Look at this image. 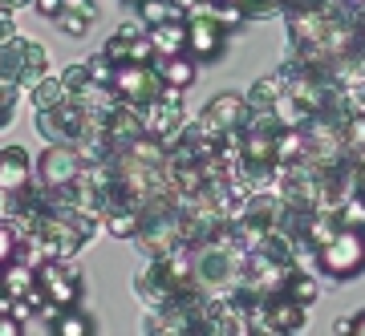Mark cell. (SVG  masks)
<instances>
[{"label":"cell","instance_id":"25","mask_svg":"<svg viewBox=\"0 0 365 336\" xmlns=\"http://www.w3.org/2000/svg\"><path fill=\"white\" fill-rule=\"evenodd\" d=\"M33 9H37L45 21H53L57 13H66V0H33Z\"/></svg>","mask_w":365,"mask_h":336},{"label":"cell","instance_id":"29","mask_svg":"<svg viewBox=\"0 0 365 336\" xmlns=\"http://www.w3.org/2000/svg\"><path fill=\"white\" fill-rule=\"evenodd\" d=\"M21 4H29V0H0V9H21Z\"/></svg>","mask_w":365,"mask_h":336},{"label":"cell","instance_id":"22","mask_svg":"<svg viewBox=\"0 0 365 336\" xmlns=\"http://www.w3.org/2000/svg\"><path fill=\"white\" fill-rule=\"evenodd\" d=\"M53 25L61 28L66 37H86L93 21H90V16H81V13H69V9H66V13H57V16H53Z\"/></svg>","mask_w":365,"mask_h":336},{"label":"cell","instance_id":"1","mask_svg":"<svg viewBox=\"0 0 365 336\" xmlns=\"http://www.w3.org/2000/svg\"><path fill=\"white\" fill-rule=\"evenodd\" d=\"M317 268L333 280H353L365 272V231L361 227H345L341 223L337 235L329 243L317 247Z\"/></svg>","mask_w":365,"mask_h":336},{"label":"cell","instance_id":"12","mask_svg":"<svg viewBox=\"0 0 365 336\" xmlns=\"http://www.w3.org/2000/svg\"><path fill=\"white\" fill-rule=\"evenodd\" d=\"M155 69L158 78L167 81V85H179V90H191L199 78V61L191 53H167V57H155Z\"/></svg>","mask_w":365,"mask_h":336},{"label":"cell","instance_id":"16","mask_svg":"<svg viewBox=\"0 0 365 336\" xmlns=\"http://www.w3.org/2000/svg\"><path fill=\"white\" fill-rule=\"evenodd\" d=\"M93 328H98V324H93L81 308H61L49 324V332H57V336H90Z\"/></svg>","mask_w":365,"mask_h":336},{"label":"cell","instance_id":"4","mask_svg":"<svg viewBox=\"0 0 365 336\" xmlns=\"http://www.w3.org/2000/svg\"><path fill=\"white\" fill-rule=\"evenodd\" d=\"M37 284L41 292L57 304V308H81V296H86V284H81V275L73 272V263L69 259H45L37 268Z\"/></svg>","mask_w":365,"mask_h":336},{"label":"cell","instance_id":"3","mask_svg":"<svg viewBox=\"0 0 365 336\" xmlns=\"http://www.w3.org/2000/svg\"><path fill=\"white\" fill-rule=\"evenodd\" d=\"M90 126H93L90 105L69 102V98L61 105H53V110H41V117H37L41 138L45 142H66V146H78L90 134Z\"/></svg>","mask_w":365,"mask_h":336},{"label":"cell","instance_id":"13","mask_svg":"<svg viewBox=\"0 0 365 336\" xmlns=\"http://www.w3.org/2000/svg\"><path fill=\"white\" fill-rule=\"evenodd\" d=\"M102 227L114 235V239H134L138 227H143V211L134 207V203H126V199H114L102 215Z\"/></svg>","mask_w":365,"mask_h":336},{"label":"cell","instance_id":"30","mask_svg":"<svg viewBox=\"0 0 365 336\" xmlns=\"http://www.w3.org/2000/svg\"><path fill=\"white\" fill-rule=\"evenodd\" d=\"M126 4H143V0H126Z\"/></svg>","mask_w":365,"mask_h":336},{"label":"cell","instance_id":"19","mask_svg":"<svg viewBox=\"0 0 365 336\" xmlns=\"http://www.w3.org/2000/svg\"><path fill=\"white\" fill-rule=\"evenodd\" d=\"M138 9V21H143L146 28L150 25H163V21H175V16H182L179 9H175V0H143V4H134Z\"/></svg>","mask_w":365,"mask_h":336},{"label":"cell","instance_id":"20","mask_svg":"<svg viewBox=\"0 0 365 336\" xmlns=\"http://www.w3.org/2000/svg\"><path fill=\"white\" fill-rule=\"evenodd\" d=\"M284 292L292 300H300V304H304V308H309V304H313L317 296H321V288H317V280L309 272H297V268H292V272H288V284H284Z\"/></svg>","mask_w":365,"mask_h":336},{"label":"cell","instance_id":"24","mask_svg":"<svg viewBox=\"0 0 365 336\" xmlns=\"http://www.w3.org/2000/svg\"><path fill=\"white\" fill-rule=\"evenodd\" d=\"M86 69H90L93 85H106V90H110V81H114V61H110L106 53H93L90 61H86Z\"/></svg>","mask_w":365,"mask_h":336},{"label":"cell","instance_id":"28","mask_svg":"<svg viewBox=\"0 0 365 336\" xmlns=\"http://www.w3.org/2000/svg\"><path fill=\"white\" fill-rule=\"evenodd\" d=\"M349 336H365V312H357L349 320Z\"/></svg>","mask_w":365,"mask_h":336},{"label":"cell","instance_id":"6","mask_svg":"<svg viewBox=\"0 0 365 336\" xmlns=\"http://www.w3.org/2000/svg\"><path fill=\"white\" fill-rule=\"evenodd\" d=\"M86 174V162H81L78 146L66 142H49V150L37 158V182H45L49 191H66Z\"/></svg>","mask_w":365,"mask_h":336},{"label":"cell","instance_id":"15","mask_svg":"<svg viewBox=\"0 0 365 336\" xmlns=\"http://www.w3.org/2000/svg\"><path fill=\"white\" fill-rule=\"evenodd\" d=\"M0 284H4L9 296H25V292L37 288V268H29L25 259H13V263L0 268Z\"/></svg>","mask_w":365,"mask_h":336},{"label":"cell","instance_id":"27","mask_svg":"<svg viewBox=\"0 0 365 336\" xmlns=\"http://www.w3.org/2000/svg\"><path fill=\"white\" fill-rule=\"evenodd\" d=\"M16 37V21H13V9H0V45Z\"/></svg>","mask_w":365,"mask_h":336},{"label":"cell","instance_id":"5","mask_svg":"<svg viewBox=\"0 0 365 336\" xmlns=\"http://www.w3.org/2000/svg\"><path fill=\"white\" fill-rule=\"evenodd\" d=\"M223 45H227V28L211 16L207 0H203L195 13H187V53L195 61H215L223 57Z\"/></svg>","mask_w":365,"mask_h":336},{"label":"cell","instance_id":"18","mask_svg":"<svg viewBox=\"0 0 365 336\" xmlns=\"http://www.w3.org/2000/svg\"><path fill=\"white\" fill-rule=\"evenodd\" d=\"M61 102H66V85H61V78H49V73H45V78L33 85V105H37V114L41 110H53V105H61Z\"/></svg>","mask_w":365,"mask_h":336},{"label":"cell","instance_id":"23","mask_svg":"<svg viewBox=\"0 0 365 336\" xmlns=\"http://www.w3.org/2000/svg\"><path fill=\"white\" fill-rule=\"evenodd\" d=\"M16 251H21V231H16L13 223H0V268L13 263Z\"/></svg>","mask_w":365,"mask_h":336},{"label":"cell","instance_id":"2","mask_svg":"<svg viewBox=\"0 0 365 336\" xmlns=\"http://www.w3.org/2000/svg\"><path fill=\"white\" fill-rule=\"evenodd\" d=\"M45 73H49V53H45V45L25 41V37H13V41L0 45V78L4 81L33 90Z\"/></svg>","mask_w":365,"mask_h":336},{"label":"cell","instance_id":"8","mask_svg":"<svg viewBox=\"0 0 365 336\" xmlns=\"http://www.w3.org/2000/svg\"><path fill=\"white\" fill-rule=\"evenodd\" d=\"M102 53H106V57H110L114 65H126V61H134V65H155V57H158L143 21H134V25H122L114 37L102 45Z\"/></svg>","mask_w":365,"mask_h":336},{"label":"cell","instance_id":"26","mask_svg":"<svg viewBox=\"0 0 365 336\" xmlns=\"http://www.w3.org/2000/svg\"><path fill=\"white\" fill-rule=\"evenodd\" d=\"M66 9H69V13L90 16V21H98V0H66Z\"/></svg>","mask_w":365,"mask_h":336},{"label":"cell","instance_id":"9","mask_svg":"<svg viewBox=\"0 0 365 336\" xmlns=\"http://www.w3.org/2000/svg\"><path fill=\"white\" fill-rule=\"evenodd\" d=\"M138 122H143V134L158 138V142L170 150L182 134V105H170V102H163V98H155V102L138 105Z\"/></svg>","mask_w":365,"mask_h":336},{"label":"cell","instance_id":"11","mask_svg":"<svg viewBox=\"0 0 365 336\" xmlns=\"http://www.w3.org/2000/svg\"><path fill=\"white\" fill-rule=\"evenodd\" d=\"M33 182V158L25 146H4L0 150V194L25 191Z\"/></svg>","mask_w":365,"mask_h":336},{"label":"cell","instance_id":"21","mask_svg":"<svg viewBox=\"0 0 365 336\" xmlns=\"http://www.w3.org/2000/svg\"><path fill=\"white\" fill-rule=\"evenodd\" d=\"M16 102H21V85H13V81L0 78V130L13 126L16 117Z\"/></svg>","mask_w":365,"mask_h":336},{"label":"cell","instance_id":"14","mask_svg":"<svg viewBox=\"0 0 365 336\" xmlns=\"http://www.w3.org/2000/svg\"><path fill=\"white\" fill-rule=\"evenodd\" d=\"M150 45H155L158 57L167 53H187V16H175V21H163V25H150Z\"/></svg>","mask_w":365,"mask_h":336},{"label":"cell","instance_id":"7","mask_svg":"<svg viewBox=\"0 0 365 336\" xmlns=\"http://www.w3.org/2000/svg\"><path fill=\"white\" fill-rule=\"evenodd\" d=\"M110 90L122 98L126 105H146V102H155L158 90H163V78H158V69L155 65H114V81H110Z\"/></svg>","mask_w":365,"mask_h":336},{"label":"cell","instance_id":"17","mask_svg":"<svg viewBox=\"0 0 365 336\" xmlns=\"http://www.w3.org/2000/svg\"><path fill=\"white\" fill-rule=\"evenodd\" d=\"M61 85H66V98H69V102H81V105L90 102L93 90H98L86 65H69L66 73H61Z\"/></svg>","mask_w":365,"mask_h":336},{"label":"cell","instance_id":"10","mask_svg":"<svg viewBox=\"0 0 365 336\" xmlns=\"http://www.w3.org/2000/svg\"><path fill=\"white\" fill-rule=\"evenodd\" d=\"M244 117H248V102L240 98V93H220L215 102L203 105V114H199V126L207 130V134H227V130L244 126Z\"/></svg>","mask_w":365,"mask_h":336}]
</instances>
